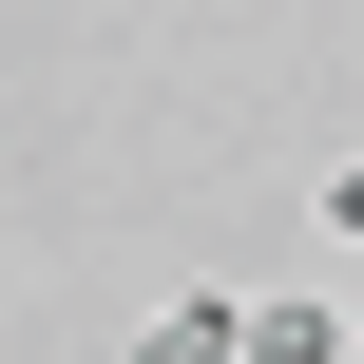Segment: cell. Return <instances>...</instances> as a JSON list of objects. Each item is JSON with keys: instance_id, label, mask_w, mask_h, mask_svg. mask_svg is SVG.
Segmentation results:
<instances>
[{"instance_id": "obj_3", "label": "cell", "mask_w": 364, "mask_h": 364, "mask_svg": "<svg viewBox=\"0 0 364 364\" xmlns=\"http://www.w3.org/2000/svg\"><path fill=\"white\" fill-rule=\"evenodd\" d=\"M307 211H326V250H364V154L326 173V192H307Z\"/></svg>"}, {"instance_id": "obj_2", "label": "cell", "mask_w": 364, "mask_h": 364, "mask_svg": "<svg viewBox=\"0 0 364 364\" xmlns=\"http://www.w3.org/2000/svg\"><path fill=\"white\" fill-rule=\"evenodd\" d=\"M134 364H250V307H230V288H192V307H154V326H134Z\"/></svg>"}, {"instance_id": "obj_1", "label": "cell", "mask_w": 364, "mask_h": 364, "mask_svg": "<svg viewBox=\"0 0 364 364\" xmlns=\"http://www.w3.org/2000/svg\"><path fill=\"white\" fill-rule=\"evenodd\" d=\"M364 326L346 307H326V288H269V307H250V364H346Z\"/></svg>"}]
</instances>
